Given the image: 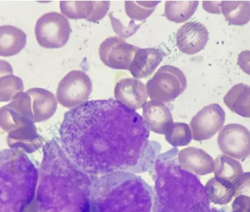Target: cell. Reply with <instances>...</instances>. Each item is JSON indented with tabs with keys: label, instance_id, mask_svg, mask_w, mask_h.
I'll return each instance as SVG.
<instances>
[{
	"label": "cell",
	"instance_id": "6da1fadb",
	"mask_svg": "<svg viewBox=\"0 0 250 212\" xmlns=\"http://www.w3.org/2000/svg\"><path fill=\"white\" fill-rule=\"evenodd\" d=\"M62 148L88 174L143 172L161 150L135 110L113 99L93 100L65 113L59 130Z\"/></svg>",
	"mask_w": 250,
	"mask_h": 212
},
{
	"label": "cell",
	"instance_id": "7a4b0ae2",
	"mask_svg": "<svg viewBox=\"0 0 250 212\" xmlns=\"http://www.w3.org/2000/svg\"><path fill=\"white\" fill-rule=\"evenodd\" d=\"M42 151L34 212H90L94 177L73 163L54 139Z\"/></svg>",
	"mask_w": 250,
	"mask_h": 212
},
{
	"label": "cell",
	"instance_id": "3957f363",
	"mask_svg": "<svg viewBox=\"0 0 250 212\" xmlns=\"http://www.w3.org/2000/svg\"><path fill=\"white\" fill-rule=\"evenodd\" d=\"M39 174L24 151L4 149L0 154V212H25L36 196Z\"/></svg>",
	"mask_w": 250,
	"mask_h": 212
},
{
	"label": "cell",
	"instance_id": "277c9868",
	"mask_svg": "<svg viewBox=\"0 0 250 212\" xmlns=\"http://www.w3.org/2000/svg\"><path fill=\"white\" fill-rule=\"evenodd\" d=\"M187 80L183 72L171 65L162 66L146 85L150 99L169 103L182 94L186 88Z\"/></svg>",
	"mask_w": 250,
	"mask_h": 212
},
{
	"label": "cell",
	"instance_id": "5b68a950",
	"mask_svg": "<svg viewBox=\"0 0 250 212\" xmlns=\"http://www.w3.org/2000/svg\"><path fill=\"white\" fill-rule=\"evenodd\" d=\"M68 20L57 12L46 13L37 20L35 33L38 43L46 48H58L68 42L71 33Z\"/></svg>",
	"mask_w": 250,
	"mask_h": 212
},
{
	"label": "cell",
	"instance_id": "8992f818",
	"mask_svg": "<svg viewBox=\"0 0 250 212\" xmlns=\"http://www.w3.org/2000/svg\"><path fill=\"white\" fill-rule=\"evenodd\" d=\"M92 91V82L84 71L69 72L60 82L56 95L59 103L66 108H75L85 103Z\"/></svg>",
	"mask_w": 250,
	"mask_h": 212
},
{
	"label": "cell",
	"instance_id": "52a82bcc",
	"mask_svg": "<svg viewBox=\"0 0 250 212\" xmlns=\"http://www.w3.org/2000/svg\"><path fill=\"white\" fill-rule=\"evenodd\" d=\"M217 144L225 155L244 160L250 155V131L240 124H227L219 132Z\"/></svg>",
	"mask_w": 250,
	"mask_h": 212
},
{
	"label": "cell",
	"instance_id": "ba28073f",
	"mask_svg": "<svg viewBox=\"0 0 250 212\" xmlns=\"http://www.w3.org/2000/svg\"><path fill=\"white\" fill-rule=\"evenodd\" d=\"M139 48L127 43L121 37L110 36L100 44L99 53L102 62L108 67L128 70Z\"/></svg>",
	"mask_w": 250,
	"mask_h": 212
},
{
	"label": "cell",
	"instance_id": "9c48e42d",
	"mask_svg": "<svg viewBox=\"0 0 250 212\" xmlns=\"http://www.w3.org/2000/svg\"><path fill=\"white\" fill-rule=\"evenodd\" d=\"M225 121V112L219 104L203 107L190 122L192 139L201 141L210 138L222 127Z\"/></svg>",
	"mask_w": 250,
	"mask_h": 212
},
{
	"label": "cell",
	"instance_id": "30bf717a",
	"mask_svg": "<svg viewBox=\"0 0 250 212\" xmlns=\"http://www.w3.org/2000/svg\"><path fill=\"white\" fill-rule=\"evenodd\" d=\"M209 39V33L204 25L197 21H188L181 26L176 35V45L188 55L202 50Z\"/></svg>",
	"mask_w": 250,
	"mask_h": 212
},
{
	"label": "cell",
	"instance_id": "8fae6325",
	"mask_svg": "<svg viewBox=\"0 0 250 212\" xmlns=\"http://www.w3.org/2000/svg\"><path fill=\"white\" fill-rule=\"evenodd\" d=\"M110 1H60L61 12L71 19L96 22L107 14Z\"/></svg>",
	"mask_w": 250,
	"mask_h": 212
},
{
	"label": "cell",
	"instance_id": "7c38bea8",
	"mask_svg": "<svg viewBox=\"0 0 250 212\" xmlns=\"http://www.w3.org/2000/svg\"><path fill=\"white\" fill-rule=\"evenodd\" d=\"M114 96L118 101L137 110L143 107L148 95L146 85L142 82L136 78H125L116 83Z\"/></svg>",
	"mask_w": 250,
	"mask_h": 212
},
{
	"label": "cell",
	"instance_id": "4fadbf2b",
	"mask_svg": "<svg viewBox=\"0 0 250 212\" xmlns=\"http://www.w3.org/2000/svg\"><path fill=\"white\" fill-rule=\"evenodd\" d=\"M143 115L148 128L160 134H166L173 123L169 109L162 102L150 100L143 106Z\"/></svg>",
	"mask_w": 250,
	"mask_h": 212
},
{
	"label": "cell",
	"instance_id": "5bb4252c",
	"mask_svg": "<svg viewBox=\"0 0 250 212\" xmlns=\"http://www.w3.org/2000/svg\"><path fill=\"white\" fill-rule=\"evenodd\" d=\"M165 53L155 47L139 48L128 70L135 78H144L151 75L163 60Z\"/></svg>",
	"mask_w": 250,
	"mask_h": 212
},
{
	"label": "cell",
	"instance_id": "9a60e30c",
	"mask_svg": "<svg viewBox=\"0 0 250 212\" xmlns=\"http://www.w3.org/2000/svg\"><path fill=\"white\" fill-rule=\"evenodd\" d=\"M180 165L196 174L204 175L214 171V161L205 151L195 147H187L178 154Z\"/></svg>",
	"mask_w": 250,
	"mask_h": 212
},
{
	"label": "cell",
	"instance_id": "2e32d148",
	"mask_svg": "<svg viewBox=\"0 0 250 212\" xmlns=\"http://www.w3.org/2000/svg\"><path fill=\"white\" fill-rule=\"evenodd\" d=\"M30 96L34 123L46 120L51 117L57 107L55 95L42 88H32L26 91Z\"/></svg>",
	"mask_w": 250,
	"mask_h": 212
},
{
	"label": "cell",
	"instance_id": "e0dca14e",
	"mask_svg": "<svg viewBox=\"0 0 250 212\" xmlns=\"http://www.w3.org/2000/svg\"><path fill=\"white\" fill-rule=\"evenodd\" d=\"M223 101L232 112L244 118H250V86L243 83L234 85Z\"/></svg>",
	"mask_w": 250,
	"mask_h": 212
},
{
	"label": "cell",
	"instance_id": "ac0fdd59",
	"mask_svg": "<svg viewBox=\"0 0 250 212\" xmlns=\"http://www.w3.org/2000/svg\"><path fill=\"white\" fill-rule=\"evenodd\" d=\"M26 35L21 29L10 25L0 27V55L9 57L19 53L25 46Z\"/></svg>",
	"mask_w": 250,
	"mask_h": 212
},
{
	"label": "cell",
	"instance_id": "d6986e66",
	"mask_svg": "<svg viewBox=\"0 0 250 212\" xmlns=\"http://www.w3.org/2000/svg\"><path fill=\"white\" fill-rule=\"evenodd\" d=\"M214 176L234 186L243 172L239 162L225 154L219 155L214 161Z\"/></svg>",
	"mask_w": 250,
	"mask_h": 212
},
{
	"label": "cell",
	"instance_id": "ffe728a7",
	"mask_svg": "<svg viewBox=\"0 0 250 212\" xmlns=\"http://www.w3.org/2000/svg\"><path fill=\"white\" fill-rule=\"evenodd\" d=\"M222 13L229 24L243 25L250 20V1H222Z\"/></svg>",
	"mask_w": 250,
	"mask_h": 212
},
{
	"label": "cell",
	"instance_id": "44dd1931",
	"mask_svg": "<svg viewBox=\"0 0 250 212\" xmlns=\"http://www.w3.org/2000/svg\"><path fill=\"white\" fill-rule=\"evenodd\" d=\"M199 1L167 0L165 2V14L170 21L181 23L187 21L195 13Z\"/></svg>",
	"mask_w": 250,
	"mask_h": 212
},
{
	"label": "cell",
	"instance_id": "7402d4cb",
	"mask_svg": "<svg viewBox=\"0 0 250 212\" xmlns=\"http://www.w3.org/2000/svg\"><path fill=\"white\" fill-rule=\"evenodd\" d=\"M4 68L1 67L0 84V102L12 100L13 98L24 89L23 84L21 79L12 74V68L10 65L6 62L4 63Z\"/></svg>",
	"mask_w": 250,
	"mask_h": 212
},
{
	"label": "cell",
	"instance_id": "603a6c76",
	"mask_svg": "<svg viewBox=\"0 0 250 212\" xmlns=\"http://www.w3.org/2000/svg\"><path fill=\"white\" fill-rule=\"evenodd\" d=\"M205 189L210 200L217 205L229 203L234 196V186L215 177L208 181Z\"/></svg>",
	"mask_w": 250,
	"mask_h": 212
},
{
	"label": "cell",
	"instance_id": "cb8c5ba5",
	"mask_svg": "<svg viewBox=\"0 0 250 212\" xmlns=\"http://www.w3.org/2000/svg\"><path fill=\"white\" fill-rule=\"evenodd\" d=\"M161 1H125V12L131 20L145 21Z\"/></svg>",
	"mask_w": 250,
	"mask_h": 212
},
{
	"label": "cell",
	"instance_id": "d4e9b609",
	"mask_svg": "<svg viewBox=\"0 0 250 212\" xmlns=\"http://www.w3.org/2000/svg\"><path fill=\"white\" fill-rule=\"evenodd\" d=\"M166 141L173 147L188 145L192 138L189 126L185 123H173L165 135Z\"/></svg>",
	"mask_w": 250,
	"mask_h": 212
},
{
	"label": "cell",
	"instance_id": "484cf974",
	"mask_svg": "<svg viewBox=\"0 0 250 212\" xmlns=\"http://www.w3.org/2000/svg\"><path fill=\"white\" fill-rule=\"evenodd\" d=\"M111 21L114 31L122 38H128L133 35L140 28L143 22L140 24H136L135 21L130 20L129 24L125 26L117 19L115 18L111 12L108 15Z\"/></svg>",
	"mask_w": 250,
	"mask_h": 212
},
{
	"label": "cell",
	"instance_id": "4316f807",
	"mask_svg": "<svg viewBox=\"0 0 250 212\" xmlns=\"http://www.w3.org/2000/svg\"><path fill=\"white\" fill-rule=\"evenodd\" d=\"M244 195L250 197V172H244L234 186V196Z\"/></svg>",
	"mask_w": 250,
	"mask_h": 212
},
{
	"label": "cell",
	"instance_id": "83f0119b",
	"mask_svg": "<svg viewBox=\"0 0 250 212\" xmlns=\"http://www.w3.org/2000/svg\"><path fill=\"white\" fill-rule=\"evenodd\" d=\"M232 210L233 212H250V197L244 195L235 197Z\"/></svg>",
	"mask_w": 250,
	"mask_h": 212
},
{
	"label": "cell",
	"instance_id": "f1b7e54d",
	"mask_svg": "<svg viewBox=\"0 0 250 212\" xmlns=\"http://www.w3.org/2000/svg\"><path fill=\"white\" fill-rule=\"evenodd\" d=\"M237 64L246 73L250 75V51L245 50L238 55Z\"/></svg>",
	"mask_w": 250,
	"mask_h": 212
},
{
	"label": "cell",
	"instance_id": "f546056e",
	"mask_svg": "<svg viewBox=\"0 0 250 212\" xmlns=\"http://www.w3.org/2000/svg\"><path fill=\"white\" fill-rule=\"evenodd\" d=\"M218 3V2L213 1H203V7L208 12L219 14L220 12V4L219 5H217Z\"/></svg>",
	"mask_w": 250,
	"mask_h": 212
}]
</instances>
